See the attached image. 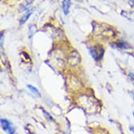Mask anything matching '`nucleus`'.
I'll return each instance as SVG.
<instances>
[{"label":"nucleus","mask_w":134,"mask_h":134,"mask_svg":"<svg viewBox=\"0 0 134 134\" xmlns=\"http://www.w3.org/2000/svg\"><path fill=\"white\" fill-rule=\"evenodd\" d=\"M90 53L96 60H98L99 59L101 58V57L103 55L104 50L103 48L100 46V47H95L93 48H91Z\"/></svg>","instance_id":"f257e3e1"},{"label":"nucleus","mask_w":134,"mask_h":134,"mask_svg":"<svg viewBox=\"0 0 134 134\" xmlns=\"http://www.w3.org/2000/svg\"><path fill=\"white\" fill-rule=\"evenodd\" d=\"M80 60L79 53L77 51H73L68 58V63L71 66H75L79 63Z\"/></svg>","instance_id":"f03ea898"},{"label":"nucleus","mask_w":134,"mask_h":134,"mask_svg":"<svg viewBox=\"0 0 134 134\" xmlns=\"http://www.w3.org/2000/svg\"><path fill=\"white\" fill-rule=\"evenodd\" d=\"M71 6V0H63V10L65 15H68Z\"/></svg>","instance_id":"7ed1b4c3"},{"label":"nucleus","mask_w":134,"mask_h":134,"mask_svg":"<svg viewBox=\"0 0 134 134\" xmlns=\"http://www.w3.org/2000/svg\"><path fill=\"white\" fill-rule=\"evenodd\" d=\"M1 125H2V129L4 131H9V130L11 129V124L9 121H7V119H1Z\"/></svg>","instance_id":"20e7f679"},{"label":"nucleus","mask_w":134,"mask_h":134,"mask_svg":"<svg viewBox=\"0 0 134 134\" xmlns=\"http://www.w3.org/2000/svg\"><path fill=\"white\" fill-rule=\"evenodd\" d=\"M32 13V11H27V13L25 14V15H23V16L22 18H21V19L20 20V24H24L26 22L27 20H28V18H30V16L31 15Z\"/></svg>","instance_id":"39448f33"},{"label":"nucleus","mask_w":134,"mask_h":134,"mask_svg":"<svg viewBox=\"0 0 134 134\" xmlns=\"http://www.w3.org/2000/svg\"><path fill=\"white\" fill-rule=\"evenodd\" d=\"M27 86L29 89H30V90L31 91H32V92L34 93V94L36 95L37 96H38V97L41 96V93H40V91H38V89H37L35 87H34V86H31V85H27Z\"/></svg>","instance_id":"423d86ee"},{"label":"nucleus","mask_w":134,"mask_h":134,"mask_svg":"<svg viewBox=\"0 0 134 134\" xmlns=\"http://www.w3.org/2000/svg\"><path fill=\"white\" fill-rule=\"evenodd\" d=\"M33 1H34V0H25L24 2V3H23V4H21V6H20V7H21V9H22L23 10H25V9H26L33 2Z\"/></svg>","instance_id":"0eeeda50"},{"label":"nucleus","mask_w":134,"mask_h":134,"mask_svg":"<svg viewBox=\"0 0 134 134\" xmlns=\"http://www.w3.org/2000/svg\"><path fill=\"white\" fill-rule=\"evenodd\" d=\"M43 113H44V116H45V117H46V119H48V120H51V121H53V117H52L50 114H48V112H46L45 110H43Z\"/></svg>","instance_id":"6e6552de"},{"label":"nucleus","mask_w":134,"mask_h":134,"mask_svg":"<svg viewBox=\"0 0 134 134\" xmlns=\"http://www.w3.org/2000/svg\"><path fill=\"white\" fill-rule=\"evenodd\" d=\"M129 129H130V130H131V131L133 132V134H134V126L131 125L129 126Z\"/></svg>","instance_id":"1a4fd4ad"},{"label":"nucleus","mask_w":134,"mask_h":134,"mask_svg":"<svg viewBox=\"0 0 134 134\" xmlns=\"http://www.w3.org/2000/svg\"><path fill=\"white\" fill-rule=\"evenodd\" d=\"M129 76L131 77V78L132 79H133V80H134V75H133V74H130Z\"/></svg>","instance_id":"9d476101"},{"label":"nucleus","mask_w":134,"mask_h":134,"mask_svg":"<svg viewBox=\"0 0 134 134\" xmlns=\"http://www.w3.org/2000/svg\"><path fill=\"white\" fill-rule=\"evenodd\" d=\"M133 99H134V93H133Z\"/></svg>","instance_id":"9b49d317"},{"label":"nucleus","mask_w":134,"mask_h":134,"mask_svg":"<svg viewBox=\"0 0 134 134\" xmlns=\"http://www.w3.org/2000/svg\"><path fill=\"white\" fill-rule=\"evenodd\" d=\"M133 115H134V112H133Z\"/></svg>","instance_id":"f8f14e48"},{"label":"nucleus","mask_w":134,"mask_h":134,"mask_svg":"<svg viewBox=\"0 0 134 134\" xmlns=\"http://www.w3.org/2000/svg\"><path fill=\"white\" fill-rule=\"evenodd\" d=\"M13 134H15V133H13Z\"/></svg>","instance_id":"ddd939ff"}]
</instances>
